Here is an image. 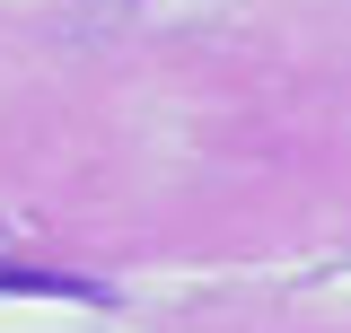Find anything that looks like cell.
<instances>
[{
    "instance_id": "6da1fadb",
    "label": "cell",
    "mask_w": 351,
    "mask_h": 333,
    "mask_svg": "<svg viewBox=\"0 0 351 333\" xmlns=\"http://www.w3.org/2000/svg\"><path fill=\"white\" fill-rule=\"evenodd\" d=\"M0 298H62V307H106L97 281L80 272H36V263H0Z\"/></svg>"
}]
</instances>
